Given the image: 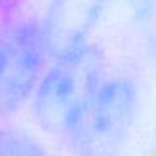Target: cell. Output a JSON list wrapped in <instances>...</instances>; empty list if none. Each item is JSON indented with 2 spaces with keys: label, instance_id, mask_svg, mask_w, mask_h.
<instances>
[{
  "label": "cell",
  "instance_id": "1",
  "mask_svg": "<svg viewBox=\"0 0 156 156\" xmlns=\"http://www.w3.org/2000/svg\"><path fill=\"white\" fill-rule=\"evenodd\" d=\"M104 54L96 44H81L59 51L32 96V112L45 133L64 138L82 106L104 81Z\"/></svg>",
  "mask_w": 156,
  "mask_h": 156
},
{
  "label": "cell",
  "instance_id": "2",
  "mask_svg": "<svg viewBox=\"0 0 156 156\" xmlns=\"http://www.w3.org/2000/svg\"><path fill=\"white\" fill-rule=\"evenodd\" d=\"M138 86L128 76L104 77L66 133L76 156H118L138 114Z\"/></svg>",
  "mask_w": 156,
  "mask_h": 156
},
{
  "label": "cell",
  "instance_id": "3",
  "mask_svg": "<svg viewBox=\"0 0 156 156\" xmlns=\"http://www.w3.org/2000/svg\"><path fill=\"white\" fill-rule=\"evenodd\" d=\"M51 59L42 20L17 19L0 29V116L14 114L32 99Z\"/></svg>",
  "mask_w": 156,
  "mask_h": 156
},
{
  "label": "cell",
  "instance_id": "4",
  "mask_svg": "<svg viewBox=\"0 0 156 156\" xmlns=\"http://www.w3.org/2000/svg\"><path fill=\"white\" fill-rule=\"evenodd\" d=\"M108 0H51L42 20L52 55L87 41Z\"/></svg>",
  "mask_w": 156,
  "mask_h": 156
},
{
  "label": "cell",
  "instance_id": "5",
  "mask_svg": "<svg viewBox=\"0 0 156 156\" xmlns=\"http://www.w3.org/2000/svg\"><path fill=\"white\" fill-rule=\"evenodd\" d=\"M0 156H45L37 141L24 131L0 128Z\"/></svg>",
  "mask_w": 156,
  "mask_h": 156
},
{
  "label": "cell",
  "instance_id": "6",
  "mask_svg": "<svg viewBox=\"0 0 156 156\" xmlns=\"http://www.w3.org/2000/svg\"><path fill=\"white\" fill-rule=\"evenodd\" d=\"M129 2L139 17H146V15L153 14L156 9V0H129Z\"/></svg>",
  "mask_w": 156,
  "mask_h": 156
}]
</instances>
